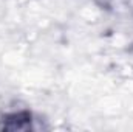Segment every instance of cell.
I'll return each instance as SVG.
<instances>
[{"instance_id": "1", "label": "cell", "mask_w": 133, "mask_h": 132, "mask_svg": "<svg viewBox=\"0 0 133 132\" xmlns=\"http://www.w3.org/2000/svg\"><path fill=\"white\" fill-rule=\"evenodd\" d=\"M34 115L31 110L20 109V110H12L6 112L0 118V131H9V132H26L34 129Z\"/></svg>"}]
</instances>
